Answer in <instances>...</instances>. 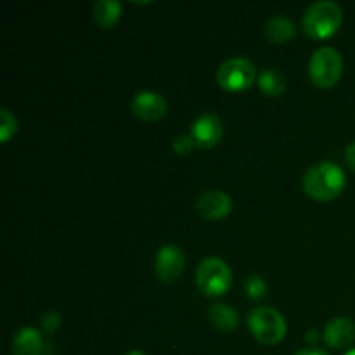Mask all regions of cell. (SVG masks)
<instances>
[{"mask_svg":"<svg viewBox=\"0 0 355 355\" xmlns=\"http://www.w3.org/2000/svg\"><path fill=\"white\" fill-rule=\"evenodd\" d=\"M302 186L307 196L315 201H331L343 193L347 177L342 166L333 162H319L305 172Z\"/></svg>","mask_w":355,"mask_h":355,"instance_id":"1","label":"cell"},{"mask_svg":"<svg viewBox=\"0 0 355 355\" xmlns=\"http://www.w3.org/2000/svg\"><path fill=\"white\" fill-rule=\"evenodd\" d=\"M343 12L333 0H318L305 9L302 16V30L314 40H324L340 30Z\"/></svg>","mask_w":355,"mask_h":355,"instance_id":"2","label":"cell"},{"mask_svg":"<svg viewBox=\"0 0 355 355\" xmlns=\"http://www.w3.org/2000/svg\"><path fill=\"white\" fill-rule=\"evenodd\" d=\"M196 284L205 297H222L232 284L231 267L218 257H208L196 269Z\"/></svg>","mask_w":355,"mask_h":355,"instance_id":"3","label":"cell"},{"mask_svg":"<svg viewBox=\"0 0 355 355\" xmlns=\"http://www.w3.org/2000/svg\"><path fill=\"white\" fill-rule=\"evenodd\" d=\"M343 73V58L335 47H319L309 61V76L321 89H329L338 83Z\"/></svg>","mask_w":355,"mask_h":355,"instance_id":"4","label":"cell"},{"mask_svg":"<svg viewBox=\"0 0 355 355\" xmlns=\"http://www.w3.org/2000/svg\"><path fill=\"white\" fill-rule=\"evenodd\" d=\"M250 331L263 345H276L286 336V321L272 307H257L248 314Z\"/></svg>","mask_w":355,"mask_h":355,"instance_id":"5","label":"cell"},{"mask_svg":"<svg viewBox=\"0 0 355 355\" xmlns=\"http://www.w3.org/2000/svg\"><path fill=\"white\" fill-rule=\"evenodd\" d=\"M257 69L250 59L231 58L222 62L217 69V82L229 92H241L250 89L257 80Z\"/></svg>","mask_w":355,"mask_h":355,"instance_id":"6","label":"cell"},{"mask_svg":"<svg viewBox=\"0 0 355 355\" xmlns=\"http://www.w3.org/2000/svg\"><path fill=\"white\" fill-rule=\"evenodd\" d=\"M186 267V255L179 245H163L155 257V274L162 283H173Z\"/></svg>","mask_w":355,"mask_h":355,"instance_id":"7","label":"cell"},{"mask_svg":"<svg viewBox=\"0 0 355 355\" xmlns=\"http://www.w3.org/2000/svg\"><path fill=\"white\" fill-rule=\"evenodd\" d=\"M189 135L200 149H211L220 142L224 135V125L215 113H205L194 120Z\"/></svg>","mask_w":355,"mask_h":355,"instance_id":"8","label":"cell"},{"mask_svg":"<svg viewBox=\"0 0 355 355\" xmlns=\"http://www.w3.org/2000/svg\"><path fill=\"white\" fill-rule=\"evenodd\" d=\"M132 113L142 121H158L166 114L168 104L165 97L153 90H142L137 92L132 99Z\"/></svg>","mask_w":355,"mask_h":355,"instance_id":"9","label":"cell"},{"mask_svg":"<svg viewBox=\"0 0 355 355\" xmlns=\"http://www.w3.org/2000/svg\"><path fill=\"white\" fill-rule=\"evenodd\" d=\"M196 210L207 220H222L232 211V200L225 191H205L198 198Z\"/></svg>","mask_w":355,"mask_h":355,"instance_id":"10","label":"cell"},{"mask_svg":"<svg viewBox=\"0 0 355 355\" xmlns=\"http://www.w3.org/2000/svg\"><path fill=\"white\" fill-rule=\"evenodd\" d=\"M355 340V322L350 318H335L326 324L324 342L331 349L340 350L352 345Z\"/></svg>","mask_w":355,"mask_h":355,"instance_id":"11","label":"cell"},{"mask_svg":"<svg viewBox=\"0 0 355 355\" xmlns=\"http://www.w3.org/2000/svg\"><path fill=\"white\" fill-rule=\"evenodd\" d=\"M10 347H12L14 355H42L44 338L37 328L24 326L14 335Z\"/></svg>","mask_w":355,"mask_h":355,"instance_id":"12","label":"cell"},{"mask_svg":"<svg viewBox=\"0 0 355 355\" xmlns=\"http://www.w3.org/2000/svg\"><path fill=\"white\" fill-rule=\"evenodd\" d=\"M263 33H266L267 40L272 42V44H286L297 35V26L288 16L277 14L267 21Z\"/></svg>","mask_w":355,"mask_h":355,"instance_id":"13","label":"cell"},{"mask_svg":"<svg viewBox=\"0 0 355 355\" xmlns=\"http://www.w3.org/2000/svg\"><path fill=\"white\" fill-rule=\"evenodd\" d=\"M208 319L218 331L229 333L238 328L239 314L229 304H214L208 309Z\"/></svg>","mask_w":355,"mask_h":355,"instance_id":"14","label":"cell"},{"mask_svg":"<svg viewBox=\"0 0 355 355\" xmlns=\"http://www.w3.org/2000/svg\"><path fill=\"white\" fill-rule=\"evenodd\" d=\"M257 83H259L260 92H263L269 97H279L286 90V78L276 68L262 69L259 76H257Z\"/></svg>","mask_w":355,"mask_h":355,"instance_id":"15","label":"cell"},{"mask_svg":"<svg viewBox=\"0 0 355 355\" xmlns=\"http://www.w3.org/2000/svg\"><path fill=\"white\" fill-rule=\"evenodd\" d=\"M92 14L101 28H113L121 16V3L118 0H97Z\"/></svg>","mask_w":355,"mask_h":355,"instance_id":"16","label":"cell"},{"mask_svg":"<svg viewBox=\"0 0 355 355\" xmlns=\"http://www.w3.org/2000/svg\"><path fill=\"white\" fill-rule=\"evenodd\" d=\"M17 130V120L7 107L0 110V142H7Z\"/></svg>","mask_w":355,"mask_h":355,"instance_id":"17","label":"cell"},{"mask_svg":"<svg viewBox=\"0 0 355 355\" xmlns=\"http://www.w3.org/2000/svg\"><path fill=\"white\" fill-rule=\"evenodd\" d=\"M245 291H246V297L248 298L260 300L262 297H266L267 283L263 281L262 276H259V274H252V276L246 277Z\"/></svg>","mask_w":355,"mask_h":355,"instance_id":"18","label":"cell"},{"mask_svg":"<svg viewBox=\"0 0 355 355\" xmlns=\"http://www.w3.org/2000/svg\"><path fill=\"white\" fill-rule=\"evenodd\" d=\"M194 146H196V144H194L193 137H191L189 134H187V135H177V137L173 139V142H172L173 151H175L177 155H180V156L189 155V153L193 151Z\"/></svg>","mask_w":355,"mask_h":355,"instance_id":"19","label":"cell"},{"mask_svg":"<svg viewBox=\"0 0 355 355\" xmlns=\"http://www.w3.org/2000/svg\"><path fill=\"white\" fill-rule=\"evenodd\" d=\"M40 322L42 329H44L45 333H54L55 329H59V326H61V315H59L58 312H47V314L42 315Z\"/></svg>","mask_w":355,"mask_h":355,"instance_id":"20","label":"cell"},{"mask_svg":"<svg viewBox=\"0 0 355 355\" xmlns=\"http://www.w3.org/2000/svg\"><path fill=\"white\" fill-rule=\"evenodd\" d=\"M345 162L347 166H349L352 172H355V142H352V144L345 149Z\"/></svg>","mask_w":355,"mask_h":355,"instance_id":"21","label":"cell"},{"mask_svg":"<svg viewBox=\"0 0 355 355\" xmlns=\"http://www.w3.org/2000/svg\"><path fill=\"white\" fill-rule=\"evenodd\" d=\"M295 355H328V354H326L324 350H319V349H314V347H311V349H304Z\"/></svg>","mask_w":355,"mask_h":355,"instance_id":"22","label":"cell"},{"mask_svg":"<svg viewBox=\"0 0 355 355\" xmlns=\"http://www.w3.org/2000/svg\"><path fill=\"white\" fill-rule=\"evenodd\" d=\"M305 340H307L309 343H315L319 340V333L315 331V329H311V331H309L307 335H305Z\"/></svg>","mask_w":355,"mask_h":355,"instance_id":"23","label":"cell"},{"mask_svg":"<svg viewBox=\"0 0 355 355\" xmlns=\"http://www.w3.org/2000/svg\"><path fill=\"white\" fill-rule=\"evenodd\" d=\"M125 355H146V354L141 352V350H130V352H127Z\"/></svg>","mask_w":355,"mask_h":355,"instance_id":"24","label":"cell"},{"mask_svg":"<svg viewBox=\"0 0 355 355\" xmlns=\"http://www.w3.org/2000/svg\"><path fill=\"white\" fill-rule=\"evenodd\" d=\"M343 355H355V349H350L349 352H345Z\"/></svg>","mask_w":355,"mask_h":355,"instance_id":"25","label":"cell"}]
</instances>
